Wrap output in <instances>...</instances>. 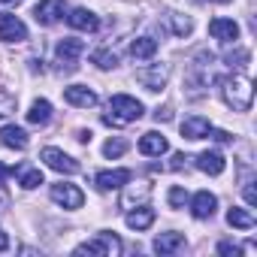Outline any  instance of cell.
I'll use <instances>...</instances> for the list:
<instances>
[{
    "label": "cell",
    "mask_w": 257,
    "mask_h": 257,
    "mask_svg": "<svg viewBox=\"0 0 257 257\" xmlns=\"http://www.w3.org/2000/svg\"><path fill=\"white\" fill-rule=\"evenodd\" d=\"M227 224H230V227H236V230H251V227H254V215H251L248 209L233 206V209L227 212Z\"/></svg>",
    "instance_id": "cell-25"
},
{
    "label": "cell",
    "mask_w": 257,
    "mask_h": 257,
    "mask_svg": "<svg viewBox=\"0 0 257 257\" xmlns=\"http://www.w3.org/2000/svg\"><path fill=\"white\" fill-rule=\"evenodd\" d=\"M167 200H170V206H173V209H182V206L188 203V191H185L182 185H176V188H170Z\"/></svg>",
    "instance_id": "cell-30"
},
{
    "label": "cell",
    "mask_w": 257,
    "mask_h": 257,
    "mask_svg": "<svg viewBox=\"0 0 257 257\" xmlns=\"http://www.w3.org/2000/svg\"><path fill=\"white\" fill-rule=\"evenodd\" d=\"M124 221H127V227H131V230H149V227L155 224V209H152V206L131 209V212L124 215Z\"/></svg>",
    "instance_id": "cell-18"
},
{
    "label": "cell",
    "mask_w": 257,
    "mask_h": 257,
    "mask_svg": "<svg viewBox=\"0 0 257 257\" xmlns=\"http://www.w3.org/2000/svg\"><path fill=\"white\" fill-rule=\"evenodd\" d=\"M242 194H245V203H248V206H257V191H254V182H245Z\"/></svg>",
    "instance_id": "cell-32"
},
{
    "label": "cell",
    "mask_w": 257,
    "mask_h": 257,
    "mask_svg": "<svg viewBox=\"0 0 257 257\" xmlns=\"http://www.w3.org/2000/svg\"><path fill=\"white\" fill-rule=\"evenodd\" d=\"M224 158L218 155V152H200L197 155V170L200 173H209V176H221L224 173Z\"/></svg>",
    "instance_id": "cell-20"
},
{
    "label": "cell",
    "mask_w": 257,
    "mask_h": 257,
    "mask_svg": "<svg viewBox=\"0 0 257 257\" xmlns=\"http://www.w3.org/2000/svg\"><path fill=\"white\" fill-rule=\"evenodd\" d=\"M64 13H67V4H64V0H40V4L34 7V22L52 28V25H58V22L64 19Z\"/></svg>",
    "instance_id": "cell-6"
},
{
    "label": "cell",
    "mask_w": 257,
    "mask_h": 257,
    "mask_svg": "<svg viewBox=\"0 0 257 257\" xmlns=\"http://www.w3.org/2000/svg\"><path fill=\"white\" fill-rule=\"evenodd\" d=\"M67 25L76 28V31H88V34H94V31L100 28V19H97L91 10H85V7H76V10H70Z\"/></svg>",
    "instance_id": "cell-14"
},
{
    "label": "cell",
    "mask_w": 257,
    "mask_h": 257,
    "mask_svg": "<svg viewBox=\"0 0 257 257\" xmlns=\"http://www.w3.org/2000/svg\"><path fill=\"white\" fill-rule=\"evenodd\" d=\"M188 155H173V170H188Z\"/></svg>",
    "instance_id": "cell-35"
},
{
    "label": "cell",
    "mask_w": 257,
    "mask_h": 257,
    "mask_svg": "<svg viewBox=\"0 0 257 257\" xmlns=\"http://www.w3.org/2000/svg\"><path fill=\"white\" fill-rule=\"evenodd\" d=\"M212 4H230V0H212Z\"/></svg>",
    "instance_id": "cell-42"
},
{
    "label": "cell",
    "mask_w": 257,
    "mask_h": 257,
    "mask_svg": "<svg viewBox=\"0 0 257 257\" xmlns=\"http://www.w3.org/2000/svg\"><path fill=\"white\" fill-rule=\"evenodd\" d=\"M10 248V236L4 233V227H0V251H7Z\"/></svg>",
    "instance_id": "cell-37"
},
{
    "label": "cell",
    "mask_w": 257,
    "mask_h": 257,
    "mask_svg": "<svg viewBox=\"0 0 257 257\" xmlns=\"http://www.w3.org/2000/svg\"><path fill=\"white\" fill-rule=\"evenodd\" d=\"M7 206H10V197H7L4 191H0V209H7Z\"/></svg>",
    "instance_id": "cell-40"
},
{
    "label": "cell",
    "mask_w": 257,
    "mask_h": 257,
    "mask_svg": "<svg viewBox=\"0 0 257 257\" xmlns=\"http://www.w3.org/2000/svg\"><path fill=\"white\" fill-rule=\"evenodd\" d=\"M155 118H158V121H170V118H173V109H170V106H164V109H158V112H155Z\"/></svg>",
    "instance_id": "cell-36"
},
{
    "label": "cell",
    "mask_w": 257,
    "mask_h": 257,
    "mask_svg": "<svg viewBox=\"0 0 257 257\" xmlns=\"http://www.w3.org/2000/svg\"><path fill=\"white\" fill-rule=\"evenodd\" d=\"M22 0H0V7H19Z\"/></svg>",
    "instance_id": "cell-41"
},
{
    "label": "cell",
    "mask_w": 257,
    "mask_h": 257,
    "mask_svg": "<svg viewBox=\"0 0 257 257\" xmlns=\"http://www.w3.org/2000/svg\"><path fill=\"white\" fill-rule=\"evenodd\" d=\"M28 143H31V137H28V131H22V127H16V124L0 127V146H4V149L25 152V149H28Z\"/></svg>",
    "instance_id": "cell-12"
},
{
    "label": "cell",
    "mask_w": 257,
    "mask_h": 257,
    "mask_svg": "<svg viewBox=\"0 0 257 257\" xmlns=\"http://www.w3.org/2000/svg\"><path fill=\"white\" fill-rule=\"evenodd\" d=\"M124 152H127V140H124V137H112V140H106V146H103V155L112 158V161L121 158Z\"/></svg>",
    "instance_id": "cell-28"
},
{
    "label": "cell",
    "mask_w": 257,
    "mask_h": 257,
    "mask_svg": "<svg viewBox=\"0 0 257 257\" xmlns=\"http://www.w3.org/2000/svg\"><path fill=\"white\" fill-rule=\"evenodd\" d=\"M0 40L4 43H25L28 40V25L19 16H0Z\"/></svg>",
    "instance_id": "cell-9"
},
{
    "label": "cell",
    "mask_w": 257,
    "mask_h": 257,
    "mask_svg": "<svg viewBox=\"0 0 257 257\" xmlns=\"http://www.w3.org/2000/svg\"><path fill=\"white\" fill-rule=\"evenodd\" d=\"M49 118H52V103L49 100H34L31 109H28V121L43 127V124H49Z\"/></svg>",
    "instance_id": "cell-24"
},
{
    "label": "cell",
    "mask_w": 257,
    "mask_h": 257,
    "mask_svg": "<svg viewBox=\"0 0 257 257\" xmlns=\"http://www.w3.org/2000/svg\"><path fill=\"white\" fill-rule=\"evenodd\" d=\"M82 52H85V43L67 37V40H61V43L55 46V61L61 64L64 73H73V70L79 67V55H82Z\"/></svg>",
    "instance_id": "cell-4"
},
{
    "label": "cell",
    "mask_w": 257,
    "mask_h": 257,
    "mask_svg": "<svg viewBox=\"0 0 257 257\" xmlns=\"http://www.w3.org/2000/svg\"><path fill=\"white\" fill-rule=\"evenodd\" d=\"M10 173H16V170H10V167H4V164H0V182H4V179H7Z\"/></svg>",
    "instance_id": "cell-39"
},
{
    "label": "cell",
    "mask_w": 257,
    "mask_h": 257,
    "mask_svg": "<svg viewBox=\"0 0 257 257\" xmlns=\"http://www.w3.org/2000/svg\"><path fill=\"white\" fill-rule=\"evenodd\" d=\"M170 79V64H152V67H140L137 70V82L146 91H164Z\"/></svg>",
    "instance_id": "cell-5"
},
{
    "label": "cell",
    "mask_w": 257,
    "mask_h": 257,
    "mask_svg": "<svg viewBox=\"0 0 257 257\" xmlns=\"http://www.w3.org/2000/svg\"><path fill=\"white\" fill-rule=\"evenodd\" d=\"M94 182H97L100 191H118L131 182V170H103V173H97Z\"/></svg>",
    "instance_id": "cell-15"
},
{
    "label": "cell",
    "mask_w": 257,
    "mask_h": 257,
    "mask_svg": "<svg viewBox=\"0 0 257 257\" xmlns=\"http://www.w3.org/2000/svg\"><path fill=\"white\" fill-rule=\"evenodd\" d=\"M149 194H152V185H149V182H137L131 191H127V197H124V203H121V206L127 209V206H131L134 200H146Z\"/></svg>",
    "instance_id": "cell-29"
},
{
    "label": "cell",
    "mask_w": 257,
    "mask_h": 257,
    "mask_svg": "<svg viewBox=\"0 0 257 257\" xmlns=\"http://www.w3.org/2000/svg\"><path fill=\"white\" fill-rule=\"evenodd\" d=\"M209 34L221 43H236L239 40V25L233 19H212L209 22Z\"/></svg>",
    "instance_id": "cell-16"
},
{
    "label": "cell",
    "mask_w": 257,
    "mask_h": 257,
    "mask_svg": "<svg viewBox=\"0 0 257 257\" xmlns=\"http://www.w3.org/2000/svg\"><path fill=\"white\" fill-rule=\"evenodd\" d=\"M155 52H158V40L155 37H137L131 43V55L137 61H149V58H155Z\"/></svg>",
    "instance_id": "cell-22"
},
{
    "label": "cell",
    "mask_w": 257,
    "mask_h": 257,
    "mask_svg": "<svg viewBox=\"0 0 257 257\" xmlns=\"http://www.w3.org/2000/svg\"><path fill=\"white\" fill-rule=\"evenodd\" d=\"M91 61H94L100 70H115V67H118V55L109 52V49H97V52H91Z\"/></svg>",
    "instance_id": "cell-27"
},
{
    "label": "cell",
    "mask_w": 257,
    "mask_h": 257,
    "mask_svg": "<svg viewBox=\"0 0 257 257\" xmlns=\"http://www.w3.org/2000/svg\"><path fill=\"white\" fill-rule=\"evenodd\" d=\"M218 85H221V97H224V103L233 109V112H248L251 109V103H254V85H251V79L248 76H224V79H218Z\"/></svg>",
    "instance_id": "cell-1"
},
{
    "label": "cell",
    "mask_w": 257,
    "mask_h": 257,
    "mask_svg": "<svg viewBox=\"0 0 257 257\" xmlns=\"http://www.w3.org/2000/svg\"><path fill=\"white\" fill-rule=\"evenodd\" d=\"M121 251H124L121 239H118L115 233H109V230H100L91 242H85V245L76 248V254H103V257H115V254H121Z\"/></svg>",
    "instance_id": "cell-3"
},
{
    "label": "cell",
    "mask_w": 257,
    "mask_h": 257,
    "mask_svg": "<svg viewBox=\"0 0 257 257\" xmlns=\"http://www.w3.org/2000/svg\"><path fill=\"white\" fill-rule=\"evenodd\" d=\"M209 137H212L215 143H233V137H230L227 131H215V127H212V131H209Z\"/></svg>",
    "instance_id": "cell-34"
},
{
    "label": "cell",
    "mask_w": 257,
    "mask_h": 257,
    "mask_svg": "<svg viewBox=\"0 0 257 257\" xmlns=\"http://www.w3.org/2000/svg\"><path fill=\"white\" fill-rule=\"evenodd\" d=\"M143 103L131 94H115L109 100V112L103 115V124L109 127H121V124H131V121H140L143 118Z\"/></svg>",
    "instance_id": "cell-2"
},
{
    "label": "cell",
    "mask_w": 257,
    "mask_h": 257,
    "mask_svg": "<svg viewBox=\"0 0 257 257\" xmlns=\"http://www.w3.org/2000/svg\"><path fill=\"white\" fill-rule=\"evenodd\" d=\"M182 248H185V233L170 230V233H161V236L155 239V251H158V254H176V251H182Z\"/></svg>",
    "instance_id": "cell-19"
},
{
    "label": "cell",
    "mask_w": 257,
    "mask_h": 257,
    "mask_svg": "<svg viewBox=\"0 0 257 257\" xmlns=\"http://www.w3.org/2000/svg\"><path fill=\"white\" fill-rule=\"evenodd\" d=\"M49 197H52L58 206H64V209H82V203H85V194H82L76 185H67V182L52 185V188H49Z\"/></svg>",
    "instance_id": "cell-7"
},
{
    "label": "cell",
    "mask_w": 257,
    "mask_h": 257,
    "mask_svg": "<svg viewBox=\"0 0 257 257\" xmlns=\"http://www.w3.org/2000/svg\"><path fill=\"white\" fill-rule=\"evenodd\" d=\"M64 100H67L70 106H76V109H91V106H97V94H94L88 85H70V88H64Z\"/></svg>",
    "instance_id": "cell-11"
},
{
    "label": "cell",
    "mask_w": 257,
    "mask_h": 257,
    "mask_svg": "<svg viewBox=\"0 0 257 257\" xmlns=\"http://www.w3.org/2000/svg\"><path fill=\"white\" fill-rule=\"evenodd\" d=\"M140 152H143L146 158H161V155L170 152V143H167V137L149 131V134H143V140H140Z\"/></svg>",
    "instance_id": "cell-17"
},
{
    "label": "cell",
    "mask_w": 257,
    "mask_h": 257,
    "mask_svg": "<svg viewBox=\"0 0 257 257\" xmlns=\"http://www.w3.org/2000/svg\"><path fill=\"white\" fill-rule=\"evenodd\" d=\"M19 185H22L25 191H34V188L43 185V173L34 170V167H22V170H19Z\"/></svg>",
    "instance_id": "cell-26"
},
{
    "label": "cell",
    "mask_w": 257,
    "mask_h": 257,
    "mask_svg": "<svg viewBox=\"0 0 257 257\" xmlns=\"http://www.w3.org/2000/svg\"><path fill=\"white\" fill-rule=\"evenodd\" d=\"M10 112H16V97L10 91H0V118L10 115Z\"/></svg>",
    "instance_id": "cell-31"
},
{
    "label": "cell",
    "mask_w": 257,
    "mask_h": 257,
    "mask_svg": "<svg viewBox=\"0 0 257 257\" xmlns=\"http://www.w3.org/2000/svg\"><path fill=\"white\" fill-rule=\"evenodd\" d=\"M188 200H191V215H194L197 221L212 218L215 209H218V200H215V194H209V191H197V194L188 197Z\"/></svg>",
    "instance_id": "cell-10"
},
{
    "label": "cell",
    "mask_w": 257,
    "mask_h": 257,
    "mask_svg": "<svg viewBox=\"0 0 257 257\" xmlns=\"http://www.w3.org/2000/svg\"><path fill=\"white\" fill-rule=\"evenodd\" d=\"M209 131H212V121L203 118V115H188L182 121V137L185 140H206Z\"/></svg>",
    "instance_id": "cell-13"
},
{
    "label": "cell",
    "mask_w": 257,
    "mask_h": 257,
    "mask_svg": "<svg viewBox=\"0 0 257 257\" xmlns=\"http://www.w3.org/2000/svg\"><path fill=\"white\" fill-rule=\"evenodd\" d=\"M248 61H251V52H248L245 46H236V43H233V49L224 55V64H227L230 70H245Z\"/></svg>",
    "instance_id": "cell-23"
},
{
    "label": "cell",
    "mask_w": 257,
    "mask_h": 257,
    "mask_svg": "<svg viewBox=\"0 0 257 257\" xmlns=\"http://www.w3.org/2000/svg\"><path fill=\"white\" fill-rule=\"evenodd\" d=\"M43 161H46V167L49 170H55V173H64V176H73V173H79V161L76 158H70V155H64L61 149H43V155H40Z\"/></svg>",
    "instance_id": "cell-8"
},
{
    "label": "cell",
    "mask_w": 257,
    "mask_h": 257,
    "mask_svg": "<svg viewBox=\"0 0 257 257\" xmlns=\"http://www.w3.org/2000/svg\"><path fill=\"white\" fill-rule=\"evenodd\" d=\"M218 254H233V257H236V254H242V245H236V242H221V245H218Z\"/></svg>",
    "instance_id": "cell-33"
},
{
    "label": "cell",
    "mask_w": 257,
    "mask_h": 257,
    "mask_svg": "<svg viewBox=\"0 0 257 257\" xmlns=\"http://www.w3.org/2000/svg\"><path fill=\"white\" fill-rule=\"evenodd\" d=\"M164 25H167L170 34H176V37H188V34L194 31V19H191V16H182V13H167V16H164Z\"/></svg>",
    "instance_id": "cell-21"
},
{
    "label": "cell",
    "mask_w": 257,
    "mask_h": 257,
    "mask_svg": "<svg viewBox=\"0 0 257 257\" xmlns=\"http://www.w3.org/2000/svg\"><path fill=\"white\" fill-rule=\"evenodd\" d=\"M76 140H79V143H91V131H79Z\"/></svg>",
    "instance_id": "cell-38"
}]
</instances>
